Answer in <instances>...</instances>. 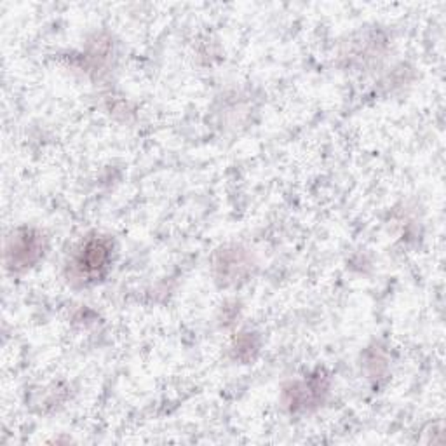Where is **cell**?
Here are the masks:
<instances>
[{"label":"cell","instance_id":"1","mask_svg":"<svg viewBox=\"0 0 446 446\" xmlns=\"http://www.w3.org/2000/svg\"><path fill=\"white\" fill-rule=\"evenodd\" d=\"M105 262H106V249L98 242V245L89 246V248L82 253L81 258L77 260V265L81 267L85 263V274L91 276V274L99 272V269L105 267L103 265Z\"/></svg>","mask_w":446,"mask_h":446}]
</instances>
